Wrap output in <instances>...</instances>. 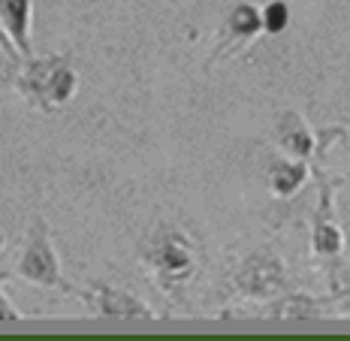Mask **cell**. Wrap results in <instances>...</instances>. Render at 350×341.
Wrapping results in <instances>:
<instances>
[{
    "label": "cell",
    "instance_id": "1",
    "mask_svg": "<svg viewBox=\"0 0 350 341\" xmlns=\"http://www.w3.org/2000/svg\"><path fill=\"white\" fill-rule=\"evenodd\" d=\"M12 85L33 109L55 112V109L67 106L72 100V94L79 88V76L67 55H42V57L31 55L18 64Z\"/></svg>",
    "mask_w": 350,
    "mask_h": 341
},
{
    "label": "cell",
    "instance_id": "2",
    "mask_svg": "<svg viewBox=\"0 0 350 341\" xmlns=\"http://www.w3.org/2000/svg\"><path fill=\"white\" fill-rule=\"evenodd\" d=\"M16 275L21 281L33 287H46V290H70V281L61 275V260H57L55 242H52V230L42 217H36L27 242L21 248V257L16 263Z\"/></svg>",
    "mask_w": 350,
    "mask_h": 341
},
{
    "label": "cell",
    "instance_id": "3",
    "mask_svg": "<svg viewBox=\"0 0 350 341\" xmlns=\"http://www.w3.org/2000/svg\"><path fill=\"white\" fill-rule=\"evenodd\" d=\"M67 293L79 296V299L85 302V308L100 317H121V320H151V317H154V311L145 305L142 299H136L133 293L109 287V284H97V281H91V284H85V287L70 284Z\"/></svg>",
    "mask_w": 350,
    "mask_h": 341
},
{
    "label": "cell",
    "instance_id": "4",
    "mask_svg": "<svg viewBox=\"0 0 350 341\" xmlns=\"http://www.w3.org/2000/svg\"><path fill=\"white\" fill-rule=\"evenodd\" d=\"M148 263H151V269L157 272L160 281H175L191 272L193 257L181 236H160L148 248Z\"/></svg>",
    "mask_w": 350,
    "mask_h": 341
},
{
    "label": "cell",
    "instance_id": "5",
    "mask_svg": "<svg viewBox=\"0 0 350 341\" xmlns=\"http://www.w3.org/2000/svg\"><path fill=\"white\" fill-rule=\"evenodd\" d=\"M31 21H33L31 0H0V31L6 33V40H10L12 46H16L21 61L33 55Z\"/></svg>",
    "mask_w": 350,
    "mask_h": 341
},
{
    "label": "cell",
    "instance_id": "6",
    "mask_svg": "<svg viewBox=\"0 0 350 341\" xmlns=\"http://www.w3.org/2000/svg\"><path fill=\"white\" fill-rule=\"evenodd\" d=\"M281 142H284V148H287L290 154H299V157L311 151V136H308V130L302 127L299 115L287 112L281 118Z\"/></svg>",
    "mask_w": 350,
    "mask_h": 341
},
{
    "label": "cell",
    "instance_id": "7",
    "mask_svg": "<svg viewBox=\"0 0 350 341\" xmlns=\"http://www.w3.org/2000/svg\"><path fill=\"white\" fill-rule=\"evenodd\" d=\"M262 27V21H260V12L254 10V6H236L232 10V16H230V33H232V40H251L254 33H257Z\"/></svg>",
    "mask_w": 350,
    "mask_h": 341
},
{
    "label": "cell",
    "instance_id": "8",
    "mask_svg": "<svg viewBox=\"0 0 350 341\" xmlns=\"http://www.w3.org/2000/svg\"><path fill=\"white\" fill-rule=\"evenodd\" d=\"M302 178H305V166L302 163H281V166H275L272 169V187L278 193L296 191V187L302 185Z\"/></svg>",
    "mask_w": 350,
    "mask_h": 341
},
{
    "label": "cell",
    "instance_id": "9",
    "mask_svg": "<svg viewBox=\"0 0 350 341\" xmlns=\"http://www.w3.org/2000/svg\"><path fill=\"white\" fill-rule=\"evenodd\" d=\"M260 21H262V27H266L269 33H281L284 27H287V21H290V10H287V3H281V0L269 3V6H266V12L260 16Z\"/></svg>",
    "mask_w": 350,
    "mask_h": 341
},
{
    "label": "cell",
    "instance_id": "10",
    "mask_svg": "<svg viewBox=\"0 0 350 341\" xmlns=\"http://www.w3.org/2000/svg\"><path fill=\"white\" fill-rule=\"evenodd\" d=\"M0 320H21V311L10 302V296L0 290Z\"/></svg>",
    "mask_w": 350,
    "mask_h": 341
},
{
    "label": "cell",
    "instance_id": "11",
    "mask_svg": "<svg viewBox=\"0 0 350 341\" xmlns=\"http://www.w3.org/2000/svg\"><path fill=\"white\" fill-rule=\"evenodd\" d=\"M0 49H3V52L10 55V61L18 67V64H21V57H18V52H16V46H12V42L6 40V33H3V31H0Z\"/></svg>",
    "mask_w": 350,
    "mask_h": 341
},
{
    "label": "cell",
    "instance_id": "12",
    "mask_svg": "<svg viewBox=\"0 0 350 341\" xmlns=\"http://www.w3.org/2000/svg\"><path fill=\"white\" fill-rule=\"evenodd\" d=\"M3 70H16V64L10 61V55H6L3 49H0V72H3Z\"/></svg>",
    "mask_w": 350,
    "mask_h": 341
},
{
    "label": "cell",
    "instance_id": "13",
    "mask_svg": "<svg viewBox=\"0 0 350 341\" xmlns=\"http://www.w3.org/2000/svg\"><path fill=\"white\" fill-rule=\"evenodd\" d=\"M3 248H6V236H3V230H0V254H3Z\"/></svg>",
    "mask_w": 350,
    "mask_h": 341
}]
</instances>
